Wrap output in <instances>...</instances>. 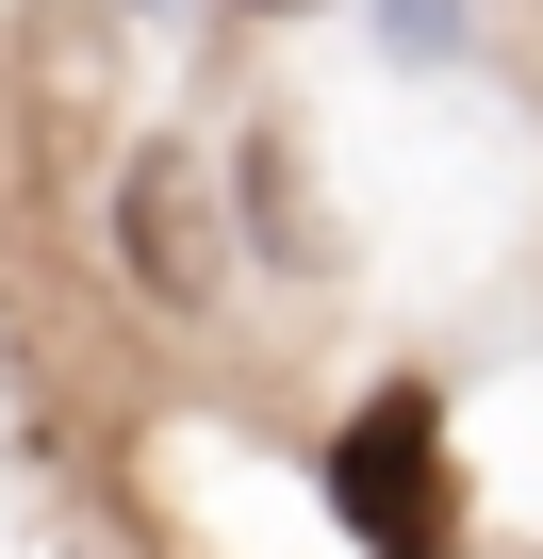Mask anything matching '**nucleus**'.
Segmentation results:
<instances>
[{
  "mask_svg": "<svg viewBox=\"0 0 543 559\" xmlns=\"http://www.w3.org/2000/svg\"><path fill=\"white\" fill-rule=\"evenodd\" d=\"M330 510H346V543L363 559H445V412L428 395H363L346 412V444H330Z\"/></svg>",
  "mask_w": 543,
  "mask_h": 559,
  "instance_id": "f257e3e1",
  "label": "nucleus"
},
{
  "mask_svg": "<svg viewBox=\"0 0 543 559\" xmlns=\"http://www.w3.org/2000/svg\"><path fill=\"white\" fill-rule=\"evenodd\" d=\"M132 263L165 280V297H198V247H181V165H149V181H132Z\"/></svg>",
  "mask_w": 543,
  "mask_h": 559,
  "instance_id": "f03ea898",
  "label": "nucleus"
}]
</instances>
